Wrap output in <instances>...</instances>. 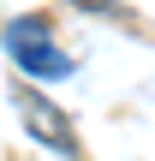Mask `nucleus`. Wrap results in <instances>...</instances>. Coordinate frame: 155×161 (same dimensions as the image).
<instances>
[{
	"mask_svg": "<svg viewBox=\"0 0 155 161\" xmlns=\"http://www.w3.org/2000/svg\"><path fill=\"white\" fill-rule=\"evenodd\" d=\"M6 54H12L30 78H72V60L48 42V24H42V18H12V24H6Z\"/></svg>",
	"mask_w": 155,
	"mask_h": 161,
	"instance_id": "obj_1",
	"label": "nucleus"
},
{
	"mask_svg": "<svg viewBox=\"0 0 155 161\" xmlns=\"http://www.w3.org/2000/svg\"><path fill=\"white\" fill-rule=\"evenodd\" d=\"M18 114H24V125H30V137H36V143H48L54 155H66V161L78 155V131H72V119L60 114V102H48V96H36V90H30Z\"/></svg>",
	"mask_w": 155,
	"mask_h": 161,
	"instance_id": "obj_2",
	"label": "nucleus"
},
{
	"mask_svg": "<svg viewBox=\"0 0 155 161\" xmlns=\"http://www.w3.org/2000/svg\"><path fill=\"white\" fill-rule=\"evenodd\" d=\"M78 6H84V12H102V18H125L119 0H78Z\"/></svg>",
	"mask_w": 155,
	"mask_h": 161,
	"instance_id": "obj_3",
	"label": "nucleus"
}]
</instances>
